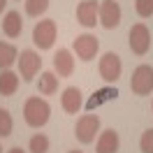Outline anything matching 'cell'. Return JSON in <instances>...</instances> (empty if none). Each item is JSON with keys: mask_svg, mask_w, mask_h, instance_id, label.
Returning a JSON list of instances; mask_svg holds the SVG:
<instances>
[{"mask_svg": "<svg viewBox=\"0 0 153 153\" xmlns=\"http://www.w3.org/2000/svg\"><path fill=\"white\" fill-rule=\"evenodd\" d=\"M49 116H51V107L47 100L42 97H28L26 105H23V118L30 128H42L47 125Z\"/></svg>", "mask_w": 153, "mask_h": 153, "instance_id": "cell-1", "label": "cell"}, {"mask_svg": "<svg viewBox=\"0 0 153 153\" xmlns=\"http://www.w3.org/2000/svg\"><path fill=\"white\" fill-rule=\"evenodd\" d=\"M56 35H58V28H56V21L53 19L37 21L35 28H33V42H35V47L42 49V51H47V49L53 47Z\"/></svg>", "mask_w": 153, "mask_h": 153, "instance_id": "cell-2", "label": "cell"}, {"mask_svg": "<svg viewBox=\"0 0 153 153\" xmlns=\"http://www.w3.org/2000/svg\"><path fill=\"white\" fill-rule=\"evenodd\" d=\"M100 132V116L97 114H84L74 125V134L81 144H93Z\"/></svg>", "mask_w": 153, "mask_h": 153, "instance_id": "cell-3", "label": "cell"}, {"mask_svg": "<svg viewBox=\"0 0 153 153\" xmlns=\"http://www.w3.org/2000/svg\"><path fill=\"white\" fill-rule=\"evenodd\" d=\"M130 91L134 95H151L153 91V67L151 65H137L130 79Z\"/></svg>", "mask_w": 153, "mask_h": 153, "instance_id": "cell-4", "label": "cell"}, {"mask_svg": "<svg viewBox=\"0 0 153 153\" xmlns=\"http://www.w3.org/2000/svg\"><path fill=\"white\" fill-rule=\"evenodd\" d=\"M97 70H100V76L105 79L107 84H114V81H118V76H121V72H123V63H121L118 53H114V51H107L105 56L100 58Z\"/></svg>", "mask_w": 153, "mask_h": 153, "instance_id": "cell-5", "label": "cell"}, {"mask_svg": "<svg viewBox=\"0 0 153 153\" xmlns=\"http://www.w3.org/2000/svg\"><path fill=\"white\" fill-rule=\"evenodd\" d=\"M39 67H42V58H39L37 51L33 49H23L19 56V74L23 81H33L37 76Z\"/></svg>", "mask_w": 153, "mask_h": 153, "instance_id": "cell-6", "label": "cell"}, {"mask_svg": "<svg viewBox=\"0 0 153 153\" xmlns=\"http://www.w3.org/2000/svg\"><path fill=\"white\" fill-rule=\"evenodd\" d=\"M130 49L137 56H146L151 49V30L144 23H134L130 28Z\"/></svg>", "mask_w": 153, "mask_h": 153, "instance_id": "cell-7", "label": "cell"}, {"mask_svg": "<svg viewBox=\"0 0 153 153\" xmlns=\"http://www.w3.org/2000/svg\"><path fill=\"white\" fill-rule=\"evenodd\" d=\"M97 21L107 30L118 28V23H121V5L114 2V0H102L100 2V10H97Z\"/></svg>", "mask_w": 153, "mask_h": 153, "instance_id": "cell-8", "label": "cell"}, {"mask_svg": "<svg viewBox=\"0 0 153 153\" xmlns=\"http://www.w3.org/2000/svg\"><path fill=\"white\" fill-rule=\"evenodd\" d=\"M72 49H74V53L84 63H88V60H93V58L97 56V49H100V42H97L95 35H88V33H84V35H79V37L74 39V44H72Z\"/></svg>", "mask_w": 153, "mask_h": 153, "instance_id": "cell-9", "label": "cell"}, {"mask_svg": "<svg viewBox=\"0 0 153 153\" xmlns=\"http://www.w3.org/2000/svg\"><path fill=\"white\" fill-rule=\"evenodd\" d=\"M97 10H100V5L95 0H81L76 5V21L84 28H95V23H100L97 21Z\"/></svg>", "mask_w": 153, "mask_h": 153, "instance_id": "cell-10", "label": "cell"}, {"mask_svg": "<svg viewBox=\"0 0 153 153\" xmlns=\"http://www.w3.org/2000/svg\"><path fill=\"white\" fill-rule=\"evenodd\" d=\"M118 146H121V139H118V132L116 130H102L97 134L95 142V153H118Z\"/></svg>", "mask_w": 153, "mask_h": 153, "instance_id": "cell-11", "label": "cell"}, {"mask_svg": "<svg viewBox=\"0 0 153 153\" xmlns=\"http://www.w3.org/2000/svg\"><path fill=\"white\" fill-rule=\"evenodd\" d=\"M60 107L65 109L67 114H79V109L84 107V97H81V91L76 86H70L63 91L60 95Z\"/></svg>", "mask_w": 153, "mask_h": 153, "instance_id": "cell-12", "label": "cell"}, {"mask_svg": "<svg viewBox=\"0 0 153 153\" xmlns=\"http://www.w3.org/2000/svg\"><path fill=\"white\" fill-rule=\"evenodd\" d=\"M53 70L58 76H70L74 72V58L70 49H58V53L53 56Z\"/></svg>", "mask_w": 153, "mask_h": 153, "instance_id": "cell-13", "label": "cell"}, {"mask_svg": "<svg viewBox=\"0 0 153 153\" xmlns=\"http://www.w3.org/2000/svg\"><path fill=\"white\" fill-rule=\"evenodd\" d=\"M2 33L12 39L19 37L21 33H23V19H21V14L16 10H10L5 14V19H2Z\"/></svg>", "mask_w": 153, "mask_h": 153, "instance_id": "cell-14", "label": "cell"}, {"mask_svg": "<svg viewBox=\"0 0 153 153\" xmlns=\"http://www.w3.org/2000/svg\"><path fill=\"white\" fill-rule=\"evenodd\" d=\"M16 88H19V74L12 70H0V95L10 97L16 93Z\"/></svg>", "mask_w": 153, "mask_h": 153, "instance_id": "cell-15", "label": "cell"}, {"mask_svg": "<svg viewBox=\"0 0 153 153\" xmlns=\"http://www.w3.org/2000/svg\"><path fill=\"white\" fill-rule=\"evenodd\" d=\"M58 79L60 76L56 72H42L39 74V81H37V91L42 95H53L58 91Z\"/></svg>", "mask_w": 153, "mask_h": 153, "instance_id": "cell-16", "label": "cell"}, {"mask_svg": "<svg viewBox=\"0 0 153 153\" xmlns=\"http://www.w3.org/2000/svg\"><path fill=\"white\" fill-rule=\"evenodd\" d=\"M19 60V51L10 42H0V70H10Z\"/></svg>", "mask_w": 153, "mask_h": 153, "instance_id": "cell-17", "label": "cell"}, {"mask_svg": "<svg viewBox=\"0 0 153 153\" xmlns=\"http://www.w3.org/2000/svg\"><path fill=\"white\" fill-rule=\"evenodd\" d=\"M28 149L30 153H47L49 151V137L47 134H33L30 137V142H28Z\"/></svg>", "mask_w": 153, "mask_h": 153, "instance_id": "cell-18", "label": "cell"}, {"mask_svg": "<svg viewBox=\"0 0 153 153\" xmlns=\"http://www.w3.org/2000/svg\"><path fill=\"white\" fill-rule=\"evenodd\" d=\"M49 10V0H26V14L28 16H39Z\"/></svg>", "mask_w": 153, "mask_h": 153, "instance_id": "cell-19", "label": "cell"}, {"mask_svg": "<svg viewBox=\"0 0 153 153\" xmlns=\"http://www.w3.org/2000/svg\"><path fill=\"white\" fill-rule=\"evenodd\" d=\"M12 128H14V121H12V114L7 109L0 107V137H10Z\"/></svg>", "mask_w": 153, "mask_h": 153, "instance_id": "cell-20", "label": "cell"}, {"mask_svg": "<svg viewBox=\"0 0 153 153\" xmlns=\"http://www.w3.org/2000/svg\"><path fill=\"white\" fill-rule=\"evenodd\" d=\"M134 10L142 19H149L153 14V0H134Z\"/></svg>", "mask_w": 153, "mask_h": 153, "instance_id": "cell-21", "label": "cell"}, {"mask_svg": "<svg viewBox=\"0 0 153 153\" xmlns=\"http://www.w3.org/2000/svg\"><path fill=\"white\" fill-rule=\"evenodd\" d=\"M116 95H118V93H116V88H105V91H100V93H97V97H93V100L88 102V109H93L95 105L105 102V100H114Z\"/></svg>", "mask_w": 153, "mask_h": 153, "instance_id": "cell-22", "label": "cell"}, {"mask_svg": "<svg viewBox=\"0 0 153 153\" xmlns=\"http://www.w3.org/2000/svg\"><path fill=\"white\" fill-rule=\"evenodd\" d=\"M139 149H142V153H153V128H149V130L142 134Z\"/></svg>", "mask_w": 153, "mask_h": 153, "instance_id": "cell-23", "label": "cell"}, {"mask_svg": "<svg viewBox=\"0 0 153 153\" xmlns=\"http://www.w3.org/2000/svg\"><path fill=\"white\" fill-rule=\"evenodd\" d=\"M7 153H26V151H23V149H19V146H14V149H10Z\"/></svg>", "mask_w": 153, "mask_h": 153, "instance_id": "cell-24", "label": "cell"}, {"mask_svg": "<svg viewBox=\"0 0 153 153\" xmlns=\"http://www.w3.org/2000/svg\"><path fill=\"white\" fill-rule=\"evenodd\" d=\"M7 7V0H0V14H2V10Z\"/></svg>", "mask_w": 153, "mask_h": 153, "instance_id": "cell-25", "label": "cell"}, {"mask_svg": "<svg viewBox=\"0 0 153 153\" xmlns=\"http://www.w3.org/2000/svg\"><path fill=\"white\" fill-rule=\"evenodd\" d=\"M67 153H81V151H67Z\"/></svg>", "mask_w": 153, "mask_h": 153, "instance_id": "cell-26", "label": "cell"}, {"mask_svg": "<svg viewBox=\"0 0 153 153\" xmlns=\"http://www.w3.org/2000/svg\"><path fill=\"white\" fill-rule=\"evenodd\" d=\"M0 153H2V146H0Z\"/></svg>", "mask_w": 153, "mask_h": 153, "instance_id": "cell-27", "label": "cell"}]
</instances>
